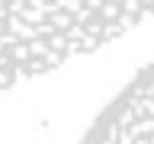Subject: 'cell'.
I'll list each match as a JSON object with an SVG mask.
<instances>
[{"label": "cell", "mask_w": 154, "mask_h": 144, "mask_svg": "<svg viewBox=\"0 0 154 144\" xmlns=\"http://www.w3.org/2000/svg\"><path fill=\"white\" fill-rule=\"evenodd\" d=\"M154 19V3H0V93Z\"/></svg>", "instance_id": "obj_1"}, {"label": "cell", "mask_w": 154, "mask_h": 144, "mask_svg": "<svg viewBox=\"0 0 154 144\" xmlns=\"http://www.w3.org/2000/svg\"><path fill=\"white\" fill-rule=\"evenodd\" d=\"M80 144H154V61L103 106Z\"/></svg>", "instance_id": "obj_2"}]
</instances>
